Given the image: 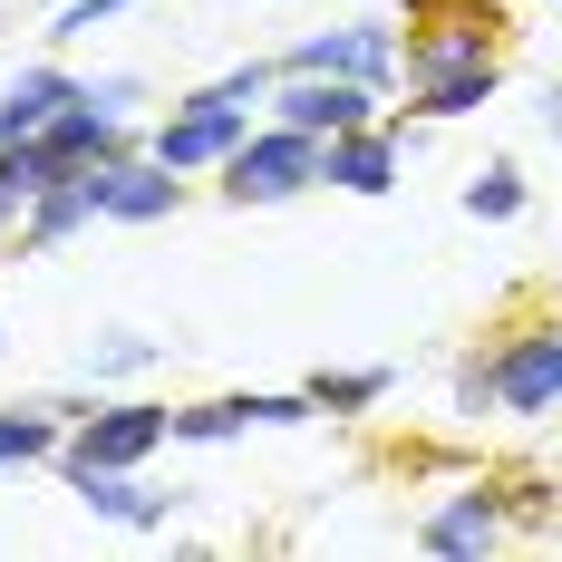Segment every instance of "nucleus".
Wrapping results in <instances>:
<instances>
[{
    "instance_id": "obj_1",
    "label": "nucleus",
    "mask_w": 562,
    "mask_h": 562,
    "mask_svg": "<svg viewBox=\"0 0 562 562\" xmlns=\"http://www.w3.org/2000/svg\"><path fill=\"white\" fill-rule=\"evenodd\" d=\"M407 30V116L417 126H456L485 116L505 88V10L495 0H397Z\"/></svg>"
},
{
    "instance_id": "obj_2",
    "label": "nucleus",
    "mask_w": 562,
    "mask_h": 562,
    "mask_svg": "<svg viewBox=\"0 0 562 562\" xmlns=\"http://www.w3.org/2000/svg\"><path fill=\"white\" fill-rule=\"evenodd\" d=\"M175 447V407L166 397H126L98 389L78 417H68V447H58V475H88V465H156Z\"/></svg>"
},
{
    "instance_id": "obj_3",
    "label": "nucleus",
    "mask_w": 562,
    "mask_h": 562,
    "mask_svg": "<svg viewBox=\"0 0 562 562\" xmlns=\"http://www.w3.org/2000/svg\"><path fill=\"white\" fill-rule=\"evenodd\" d=\"M321 184V136H301V126H281V116H252V136L233 146L224 166H214V194L224 204H291V194H311Z\"/></svg>"
},
{
    "instance_id": "obj_4",
    "label": "nucleus",
    "mask_w": 562,
    "mask_h": 562,
    "mask_svg": "<svg viewBox=\"0 0 562 562\" xmlns=\"http://www.w3.org/2000/svg\"><path fill=\"white\" fill-rule=\"evenodd\" d=\"M281 68H301V78H359V88L397 98V78H407V30H397L389 10H359V20H339V30L291 40Z\"/></svg>"
},
{
    "instance_id": "obj_5",
    "label": "nucleus",
    "mask_w": 562,
    "mask_h": 562,
    "mask_svg": "<svg viewBox=\"0 0 562 562\" xmlns=\"http://www.w3.org/2000/svg\"><path fill=\"white\" fill-rule=\"evenodd\" d=\"M243 136H252V108H224L214 88H184V98L146 126V156H166L175 175H214Z\"/></svg>"
},
{
    "instance_id": "obj_6",
    "label": "nucleus",
    "mask_w": 562,
    "mask_h": 562,
    "mask_svg": "<svg viewBox=\"0 0 562 562\" xmlns=\"http://www.w3.org/2000/svg\"><path fill=\"white\" fill-rule=\"evenodd\" d=\"M514 543V495L505 485H456V495H437V505L417 514V553L437 562H485Z\"/></svg>"
},
{
    "instance_id": "obj_7",
    "label": "nucleus",
    "mask_w": 562,
    "mask_h": 562,
    "mask_svg": "<svg viewBox=\"0 0 562 562\" xmlns=\"http://www.w3.org/2000/svg\"><path fill=\"white\" fill-rule=\"evenodd\" d=\"M562 407V321H524L495 339V417H553Z\"/></svg>"
},
{
    "instance_id": "obj_8",
    "label": "nucleus",
    "mask_w": 562,
    "mask_h": 562,
    "mask_svg": "<svg viewBox=\"0 0 562 562\" xmlns=\"http://www.w3.org/2000/svg\"><path fill=\"white\" fill-rule=\"evenodd\" d=\"M417 136H427L417 116H369V126H349V136L321 146V184H339V194H397Z\"/></svg>"
},
{
    "instance_id": "obj_9",
    "label": "nucleus",
    "mask_w": 562,
    "mask_h": 562,
    "mask_svg": "<svg viewBox=\"0 0 562 562\" xmlns=\"http://www.w3.org/2000/svg\"><path fill=\"white\" fill-rule=\"evenodd\" d=\"M88 194H98V224H175L184 214V175L166 156H146V146L88 166Z\"/></svg>"
},
{
    "instance_id": "obj_10",
    "label": "nucleus",
    "mask_w": 562,
    "mask_h": 562,
    "mask_svg": "<svg viewBox=\"0 0 562 562\" xmlns=\"http://www.w3.org/2000/svg\"><path fill=\"white\" fill-rule=\"evenodd\" d=\"M281 126H301V136H349V126H369V116H389V98L379 88H359V78H301V68H281V88H272V108Z\"/></svg>"
},
{
    "instance_id": "obj_11",
    "label": "nucleus",
    "mask_w": 562,
    "mask_h": 562,
    "mask_svg": "<svg viewBox=\"0 0 562 562\" xmlns=\"http://www.w3.org/2000/svg\"><path fill=\"white\" fill-rule=\"evenodd\" d=\"M126 146H146V126L98 108V98H68V108L40 126V156H49L58 175H88V166H108V156H126Z\"/></svg>"
},
{
    "instance_id": "obj_12",
    "label": "nucleus",
    "mask_w": 562,
    "mask_h": 562,
    "mask_svg": "<svg viewBox=\"0 0 562 562\" xmlns=\"http://www.w3.org/2000/svg\"><path fill=\"white\" fill-rule=\"evenodd\" d=\"M68 495L98 524H116V533H166L175 524V495L146 485V465H88V475H68Z\"/></svg>"
},
{
    "instance_id": "obj_13",
    "label": "nucleus",
    "mask_w": 562,
    "mask_h": 562,
    "mask_svg": "<svg viewBox=\"0 0 562 562\" xmlns=\"http://www.w3.org/2000/svg\"><path fill=\"white\" fill-rule=\"evenodd\" d=\"M88 397H0V475H30V465H58L68 447V417H78Z\"/></svg>"
},
{
    "instance_id": "obj_14",
    "label": "nucleus",
    "mask_w": 562,
    "mask_h": 562,
    "mask_svg": "<svg viewBox=\"0 0 562 562\" xmlns=\"http://www.w3.org/2000/svg\"><path fill=\"white\" fill-rule=\"evenodd\" d=\"M68 98H88V78H78L68 58H30V68H10V88H0V146L40 136Z\"/></svg>"
},
{
    "instance_id": "obj_15",
    "label": "nucleus",
    "mask_w": 562,
    "mask_h": 562,
    "mask_svg": "<svg viewBox=\"0 0 562 562\" xmlns=\"http://www.w3.org/2000/svg\"><path fill=\"white\" fill-rule=\"evenodd\" d=\"M98 224V194H88V175H49L30 204H20V224H10V243H20V262H40V252H58L68 233Z\"/></svg>"
},
{
    "instance_id": "obj_16",
    "label": "nucleus",
    "mask_w": 562,
    "mask_h": 562,
    "mask_svg": "<svg viewBox=\"0 0 562 562\" xmlns=\"http://www.w3.org/2000/svg\"><path fill=\"white\" fill-rule=\"evenodd\" d=\"M301 389H311L321 417H379V407L397 397V369H389V359H369V369H311Z\"/></svg>"
},
{
    "instance_id": "obj_17",
    "label": "nucleus",
    "mask_w": 562,
    "mask_h": 562,
    "mask_svg": "<svg viewBox=\"0 0 562 562\" xmlns=\"http://www.w3.org/2000/svg\"><path fill=\"white\" fill-rule=\"evenodd\" d=\"M156 359H166V339L98 330V339H88V389H136V379H156Z\"/></svg>"
},
{
    "instance_id": "obj_18",
    "label": "nucleus",
    "mask_w": 562,
    "mask_h": 562,
    "mask_svg": "<svg viewBox=\"0 0 562 562\" xmlns=\"http://www.w3.org/2000/svg\"><path fill=\"white\" fill-rule=\"evenodd\" d=\"M456 204H465V224H514V214L533 204V184H524L514 156H485V166L465 175V194H456Z\"/></svg>"
},
{
    "instance_id": "obj_19",
    "label": "nucleus",
    "mask_w": 562,
    "mask_h": 562,
    "mask_svg": "<svg viewBox=\"0 0 562 562\" xmlns=\"http://www.w3.org/2000/svg\"><path fill=\"white\" fill-rule=\"evenodd\" d=\"M136 0H58L49 10V49H68V40H98V30H116Z\"/></svg>"
},
{
    "instance_id": "obj_20",
    "label": "nucleus",
    "mask_w": 562,
    "mask_h": 562,
    "mask_svg": "<svg viewBox=\"0 0 562 562\" xmlns=\"http://www.w3.org/2000/svg\"><path fill=\"white\" fill-rule=\"evenodd\" d=\"M204 88H214V98H224V108H272V88H281V58H243V68H224V78H204Z\"/></svg>"
},
{
    "instance_id": "obj_21",
    "label": "nucleus",
    "mask_w": 562,
    "mask_h": 562,
    "mask_svg": "<svg viewBox=\"0 0 562 562\" xmlns=\"http://www.w3.org/2000/svg\"><path fill=\"white\" fill-rule=\"evenodd\" d=\"M456 417H495V349L456 359Z\"/></svg>"
},
{
    "instance_id": "obj_22",
    "label": "nucleus",
    "mask_w": 562,
    "mask_h": 562,
    "mask_svg": "<svg viewBox=\"0 0 562 562\" xmlns=\"http://www.w3.org/2000/svg\"><path fill=\"white\" fill-rule=\"evenodd\" d=\"M88 98L116 108V116H136V108H146V78H136V68H108V78H88Z\"/></svg>"
},
{
    "instance_id": "obj_23",
    "label": "nucleus",
    "mask_w": 562,
    "mask_h": 562,
    "mask_svg": "<svg viewBox=\"0 0 562 562\" xmlns=\"http://www.w3.org/2000/svg\"><path fill=\"white\" fill-rule=\"evenodd\" d=\"M543 136H553V146H562V78H553V88H543Z\"/></svg>"
},
{
    "instance_id": "obj_24",
    "label": "nucleus",
    "mask_w": 562,
    "mask_h": 562,
    "mask_svg": "<svg viewBox=\"0 0 562 562\" xmlns=\"http://www.w3.org/2000/svg\"><path fill=\"white\" fill-rule=\"evenodd\" d=\"M10 224H20V214H10V204H0V252H10Z\"/></svg>"
},
{
    "instance_id": "obj_25",
    "label": "nucleus",
    "mask_w": 562,
    "mask_h": 562,
    "mask_svg": "<svg viewBox=\"0 0 562 562\" xmlns=\"http://www.w3.org/2000/svg\"><path fill=\"white\" fill-rule=\"evenodd\" d=\"M0 349H10V321H0Z\"/></svg>"
}]
</instances>
